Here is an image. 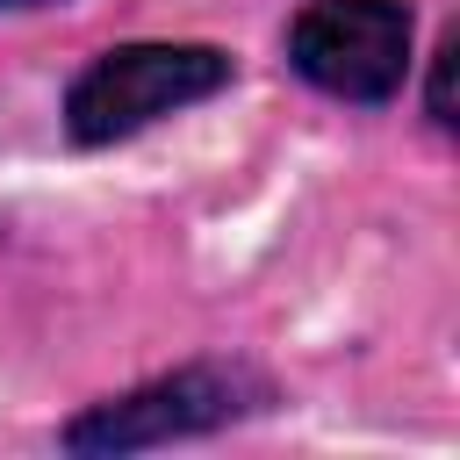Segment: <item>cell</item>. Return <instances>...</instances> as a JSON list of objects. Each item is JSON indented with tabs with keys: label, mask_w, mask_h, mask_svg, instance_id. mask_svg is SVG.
Segmentation results:
<instances>
[{
	"label": "cell",
	"mask_w": 460,
	"mask_h": 460,
	"mask_svg": "<svg viewBox=\"0 0 460 460\" xmlns=\"http://www.w3.org/2000/svg\"><path fill=\"white\" fill-rule=\"evenodd\" d=\"M223 86H230V50H216V43H122V50H101L72 79L65 129H72V144H115Z\"/></svg>",
	"instance_id": "obj_1"
},
{
	"label": "cell",
	"mask_w": 460,
	"mask_h": 460,
	"mask_svg": "<svg viewBox=\"0 0 460 460\" xmlns=\"http://www.w3.org/2000/svg\"><path fill=\"white\" fill-rule=\"evenodd\" d=\"M288 58L309 86L338 101H388L410 72L402 0H309L288 29Z\"/></svg>",
	"instance_id": "obj_2"
},
{
	"label": "cell",
	"mask_w": 460,
	"mask_h": 460,
	"mask_svg": "<svg viewBox=\"0 0 460 460\" xmlns=\"http://www.w3.org/2000/svg\"><path fill=\"white\" fill-rule=\"evenodd\" d=\"M244 410V381L223 374V367H180V374H158L115 402H93L86 417L65 424V446L72 453H137V446H172V438H194V431H216Z\"/></svg>",
	"instance_id": "obj_3"
},
{
	"label": "cell",
	"mask_w": 460,
	"mask_h": 460,
	"mask_svg": "<svg viewBox=\"0 0 460 460\" xmlns=\"http://www.w3.org/2000/svg\"><path fill=\"white\" fill-rule=\"evenodd\" d=\"M453 58H460V36H446L431 58V122L438 129H453Z\"/></svg>",
	"instance_id": "obj_4"
},
{
	"label": "cell",
	"mask_w": 460,
	"mask_h": 460,
	"mask_svg": "<svg viewBox=\"0 0 460 460\" xmlns=\"http://www.w3.org/2000/svg\"><path fill=\"white\" fill-rule=\"evenodd\" d=\"M0 7H50V0H0Z\"/></svg>",
	"instance_id": "obj_5"
}]
</instances>
